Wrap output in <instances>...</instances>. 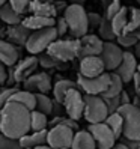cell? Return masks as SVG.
<instances>
[{
    "mask_svg": "<svg viewBox=\"0 0 140 149\" xmlns=\"http://www.w3.org/2000/svg\"><path fill=\"white\" fill-rule=\"evenodd\" d=\"M23 89L29 91L32 93H45L48 95L53 91V83H51V77L48 72L41 71V72H35L30 75L27 80L23 83Z\"/></svg>",
    "mask_w": 140,
    "mask_h": 149,
    "instance_id": "cell-11",
    "label": "cell"
},
{
    "mask_svg": "<svg viewBox=\"0 0 140 149\" xmlns=\"http://www.w3.org/2000/svg\"><path fill=\"white\" fill-rule=\"evenodd\" d=\"M32 0H9V5L12 6V9L17 11L20 15H24L29 11V5Z\"/></svg>",
    "mask_w": 140,
    "mask_h": 149,
    "instance_id": "cell-36",
    "label": "cell"
},
{
    "mask_svg": "<svg viewBox=\"0 0 140 149\" xmlns=\"http://www.w3.org/2000/svg\"><path fill=\"white\" fill-rule=\"evenodd\" d=\"M78 74L83 77H100L106 71V66H104V62L100 56H91V57H83L80 59V66H78Z\"/></svg>",
    "mask_w": 140,
    "mask_h": 149,
    "instance_id": "cell-15",
    "label": "cell"
},
{
    "mask_svg": "<svg viewBox=\"0 0 140 149\" xmlns=\"http://www.w3.org/2000/svg\"><path fill=\"white\" fill-rule=\"evenodd\" d=\"M20 60V50L6 39H0V62L8 68H12Z\"/></svg>",
    "mask_w": 140,
    "mask_h": 149,
    "instance_id": "cell-17",
    "label": "cell"
},
{
    "mask_svg": "<svg viewBox=\"0 0 140 149\" xmlns=\"http://www.w3.org/2000/svg\"><path fill=\"white\" fill-rule=\"evenodd\" d=\"M98 36L104 41V42H115L116 41V35L111 29V24L109 20L104 18V21L101 23V26L98 27Z\"/></svg>",
    "mask_w": 140,
    "mask_h": 149,
    "instance_id": "cell-33",
    "label": "cell"
},
{
    "mask_svg": "<svg viewBox=\"0 0 140 149\" xmlns=\"http://www.w3.org/2000/svg\"><path fill=\"white\" fill-rule=\"evenodd\" d=\"M9 80V68L0 62V84H6Z\"/></svg>",
    "mask_w": 140,
    "mask_h": 149,
    "instance_id": "cell-41",
    "label": "cell"
},
{
    "mask_svg": "<svg viewBox=\"0 0 140 149\" xmlns=\"http://www.w3.org/2000/svg\"><path fill=\"white\" fill-rule=\"evenodd\" d=\"M6 27L8 26L0 20V39H3V38H6Z\"/></svg>",
    "mask_w": 140,
    "mask_h": 149,
    "instance_id": "cell-46",
    "label": "cell"
},
{
    "mask_svg": "<svg viewBox=\"0 0 140 149\" xmlns=\"http://www.w3.org/2000/svg\"><path fill=\"white\" fill-rule=\"evenodd\" d=\"M57 32L53 27H47V29H42V30H36V32H32L30 36L26 42V50L30 56H39L42 53H45L48 50V47L57 39Z\"/></svg>",
    "mask_w": 140,
    "mask_h": 149,
    "instance_id": "cell-4",
    "label": "cell"
},
{
    "mask_svg": "<svg viewBox=\"0 0 140 149\" xmlns=\"http://www.w3.org/2000/svg\"><path fill=\"white\" fill-rule=\"evenodd\" d=\"M30 15H39V17H47V18H57V11L54 3H45L41 0H32L29 5Z\"/></svg>",
    "mask_w": 140,
    "mask_h": 149,
    "instance_id": "cell-20",
    "label": "cell"
},
{
    "mask_svg": "<svg viewBox=\"0 0 140 149\" xmlns=\"http://www.w3.org/2000/svg\"><path fill=\"white\" fill-rule=\"evenodd\" d=\"M0 149H23L18 140L9 139L3 134H0Z\"/></svg>",
    "mask_w": 140,
    "mask_h": 149,
    "instance_id": "cell-37",
    "label": "cell"
},
{
    "mask_svg": "<svg viewBox=\"0 0 140 149\" xmlns=\"http://www.w3.org/2000/svg\"><path fill=\"white\" fill-rule=\"evenodd\" d=\"M137 74H140V63H139V66H137Z\"/></svg>",
    "mask_w": 140,
    "mask_h": 149,
    "instance_id": "cell-55",
    "label": "cell"
},
{
    "mask_svg": "<svg viewBox=\"0 0 140 149\" xmlns=\"http://www.w3.org/2000/svg\"><path fill=\"white\" fill-rule=\"evenodd\" d=\"M32 111L20 102L9 101L0 110V134L20 140L30 133Z\"/></svg>",
    "mask_w": 140,
    "mask_h": 149,
    "instance_id": "cell-1",
    "label": "cell"
},
{
    "mask_svg": "<svg viewBox=\"0 0 140 149\" xmlns=\"http://www.w3.org/2000/svg\"><path fill=\"white\" fill-rule=\"evenodd\" d=\"M56 18H47V17H39V15H27L23 20V26L26 29H29L30 32L42 30L47 27H53Z\"/></svg>",
    "mask_w": 140,
    "mask_h": 149,
    "instance_id": "cell-21",
    "label": "cell"
},
{
    "mask_svg": "<svg viewBox=\"0 0 140 149\" xmlns=\"http://www.w3.org/2000/svg\"><path fill=\"white\" fill-rule=\"evenodd\" d=\"M104 124H106L111 131L113 134L116 136V139H120L122 134H124V119L119 113H113V115H109L107 119L104 120Z\"/></svg>",
    "mask_w": 140,
    "mask_h": 149,
    "instance_id": "cell-29",
    "label": "cell"
},
{
    "mask_svg": "<svg viewBox=\"0 0 140 149\" xmlns=\"http://www.w3.org/2000/svg\"><path fill=\"white\" fill-rule=\"evenodd\" d=\"M120 102H122V106H128V104L133 102V100H131V96L128 95L127 91H124L120 93Z\"/></svg>",
    "mask_w": 140,
    "mask_h": 149,
    "instance_id": "cell-45",
    "label": "cell"
},
{
    "mask_svg": "<svg viewBox=\"0 0 140 149\" xmlns=\"http://www.w3.org/2000/svg\"><path fill=\"white\" fill-rule=\"evenodd\" d=\"M11 101H15V102H20L21 106H24L26 109H29L30 111H33L36 109V95L29 92V91H24V89H18L14 95Z\"/></svg>",
    "mask_w": 140,
    "mask_h": 149,
    "instance_id": "cell-24",
    "label": "cell"
},
{
    "mask_svg": "<svg viewBox=\"0 0 140 149\" xmlns=\"http://www.w3.org/2000/svg\"><path fill=\"white\" fill-rule=\"evenodd\" d=\"M54 6H56V11H57V14L59 12H65V9H66V8L69 6L68 5V2H66V0H54Z\"/></svg>",
    "mask_w": 140,
    "mask_h": 149,
    "instance_id": "cell-42",
    "label": "cell"
},
{
    "mask_svg": "<svg viewBox=\"0 0 140 149\" xmlns=\"http://www.w3.org/2000/svg\"><path fill=\"white\" fill-rule=\"evenodd\" d=\"M120 142L128 149H139V146H140V142H134V140H128V139H120Z\"/></svg>",
    "mask_w": 140,
    "mask_h": 149,
    "instance_id": "cell-44",
    "label": "cell"
},
{
    "mask_svg": "<svg viewBox=\"0 0 140 149\" xmlns=\"http://www.w3.org/2000/svg\"><path fill=\"white\" fill-rule=\"evenodd\" d=\"M38 62H39V66H42L44 69H65V65H66V63H62L59 60H56L54 57H51L47 53L39 54Z\"/></svg>",
    "mask_w": 140,
    "mask_h": 149,
    "instance_id": "cell-32",
    "label": "cell"
},
{
    "mask_svg": "<svg viewBox=\"0 0 140 149\" xmlns=\"http://www.w3.org/2000/svg\"><path fill=\"white\" fill-rule=\"evenodd\" d=\"M30 30L26 29L23 24H15V26H8L6 27V41L14 44L15 47L18 45H26L29 36H30Z\"/></svg>",
    "mask_w": 140,
    "mask_h": 149,
    "instance_id": "cell-18",
    "label": "cell"
},
{
    "mask_svg": "<svg viewBox=\"0 0 140 149\" xmlns=\"http://www.w3.org/2000/svg\"><path fill=\"white\" fill-rule=\"evenodd\" d=\"M62 107L65 109V113H66V116L69 119L77 122V120H80L83 118V113H84V93L78 89V86L68 91V93L63 98Z\"/></svg>",
    "mask_w": 140,
    "mask_h": 149,
    "instance_id": "cell-7",
    "label": "cell"
},
{
    "mask_svg": "<svg viewBox=\"0 0 140 149\" xmlns=\"http://www.w3.org/2000/svg\"><path fill=\"white\" fill-rule=\"evenodd\" d=\"M41 2H45V3H54V0H41Z\"/></svg>",
    "mask_w": 140,
    "mask_h": 149,
    "instance_id": "cell-53",
    "label": "cell"
},
{
    "mask_svg": "<svg viewBox=\"0 0 140 149\" xmlns=\"http://www.w3.org/2000/svg\"><path fill=\"white\" fill-rule=\"evenodd\" d=\"M45 53L50 54L51 57H54L56 60H59V62L68 63L74 59H78V54H80V39L57 38L48 47Z\"/></svg>",
    "mask_w": 140,
    "mask_h": 149,
    "instance_id": "cell-3",
    "label": "cell"
},
{
    "mask_svg": "<svg viewBox=\"0 0 140 149\" xmlns=\"http://www.w3.org/2000/svg\"><path fill=\"white\" fill-rule=\"evenodd\" d=\"M77 86L84 95H102L106 93L110 86V72H104L100 77H83L77 75Z\"/></svg>",
    "mask_w": 140,
    "mask_h": 149,
    "instance_id": "cell-8",
    "label": "cell"
},
{
    "mask_svg": "<svg viewBox=\"0 0 140 149\" xmlns=\"http://www.w3.org/2000/svg\"><path fill=\"white\" fill-rule=\"evenodd\" d=\"M86 130L92 134V137L95 140V143H97L98 149H110V148H113L118 143L116 136L113 134V131L106 124H104V122H102V124L89 125Z\"/></svg>",
    "mask_w": 140,
    "mask_h": 149,
    "instance_id": "cell-10",
    "label": "cell"
},
{
    "mask_svg": "<svg viewBox=\"0 0 140 149\" xmlns=\"http://www.w3.org/2000/svg\"><path fill=\"white\" fill-rule=\"evenodd\" d=\"M87 21H89V29H98L104 21V15L98 12H87Z\"/></svg>",
    "mask_w": 140,
    "mask_h": 149,
    "instance_id": "cell-40",
    "label": "cell"
},
{
    "mask_svg": "<svg viewBox=\"0 0 140 149\" xmlns=\"http://www.w3.org/2000/svg\"><path fill=\"white\" fill-rule=\"evenodd\" d=\"M66 2H68V5H84V2H86V0H66Z\"/></svg>",
    "mask_w": 140,
    "mask_h": 149,
    "instance_id": "cell-48",
    "label": "cell"
},
{
    "mask_svg": "<svg viewBox=\"0 0 140 149\" xmlns=\"http://www.w3.org/2000/svg\"><path fill=\"white\" fill-rule=\"evenodd\" d=\"M54 106L56 101L51 96L45 95V93H36V111H41L44 115H51L54 111Z\"/></svg>",
    "mask_w": 140,
    "mask_h": 149,
    "instance_id": "cell-28",
    "label": "cell"
},
{
    "mask_svg": "<svg viewBox=\"0 0 140 149\" xmlns=\"http://www.w3.org/2000/svg\"><path fill=\"white\" fill-rule=\"evenodd\" d=\"M133 54L136 56V59H137V60H140V41L134 45V51H133Z\"/></svg>",
    "mask_w": 140,
    "mask_h": 149,
    "instance_id": "cell-47",
    "label": "cell"
},
{
    "mask_svg": "<svg viewBox=\"0 0 140 149\" xmlns=\"http://www.w3.org/2000/svg\"><path fill=\"white\" fill-rule=\"evenodd\" d=\"M131 83H133V87H134L136 95H137V96H140V74H137V72H136V75L133 77Z\"/></svg>",
    "mask_w": 140,
    "mask_h": 149,
    "instance_id": "cell-43",
    "label": "cell"
},
{
    "mask_svg": "<svg viewBox=\"0 0 140 149\" xmlns=\"http://www.w3.org/2000/svg\"><path fill=\"white\" fill-rule=\"evenodd\" d=\"M71 149H97V143L87 130H80L75 131Z\"/></svg>",
    "mask_w": 140,
    "mask_h": 149,
    "instance_id": "cell-22",
    "label": "cell"
},
{
    "mask_svg": "<svg viewBox=\"0 0 140 149\" xmlns=\"http://www.w3.org/2000/svg\"><path fill=\"white\" fill-rule=\"evenodd\" d=\"M137 66H139V60L136 59V56L133 53H130V51H125L124 59H122L120 65L116 68L115 72L122 78V81H124L125 84H128V83H131L133 77L136 75Z\"/></svg>",
    "mask_w": 140,
    "mask_h": 149,
    "instance_id": "cell-16",
    "label": "cell"
},
{
    "mask_svg": "<svg viewBox=\"0 0 140 149\" xmlns=\"http://www.w3.org/2000/svg\"><path fill=\"white\" fill-rule=\"evenodd\" d=\"M63 18L68 24L69 35L74 39H80L89 33V21H87V12L81 5H69L65 12Z\"/></svg>",
    "mask_w": 140,
    "mask_h": 149,
    "instance_id": "cell-2",
    "label": "cell"
},
{
    "mask_svg": "<svg viewBox=\"0 0 140 149\" xmlns=\"http://www.w3.org/2000/svg\"><path fill=\"white\" fill-rule=\"evenodd\" d=\"M139 149H140V146H139Z\"/></svg>",
    "mask_w": 140,
    "mask_h": 149,
    "instance_id": "cell-57",
    "label": "cell"
},
{
    "mask_svg": "<svg viewBox=\"0 0 140 149\" xmlns=\"http://www.w3.org/2000/svg\"><path fill=\"white\" fill-rule=\"evenodd\" d=\"M109 2H111V0H102V5H107Z\"/></svg>",
    "mask_w": 140,
    "mask_h": 149,
    "instance_id": "cell-54",
    "label": "cell"
},
{
    "mask_svg": "<svg viewBox=\"0 0 140 149\" xmlns=\"http://www.w3.org/2000/svg\"><path fill=\"white\" fill-rule=\"evenodd\" d=\"M136 2H137V3H139V5H140V0H136Z\"/></svg>",
    "mask_w": 140,
    "mask_h": 149,
    "instance_id": "cell-56",
    "label": "cell"
},
{
    "mask_svg": "<svg viewBox=\"0 0 140 149\" xmlns=\"http://www.w3.org/2000/svg\"><path fill=\"white\" fill-rule=\"evenodd\" d=\"M118 113L124 119V134H122V137L140 142V107L128 104V106H122Z\"/></svg>",
    "mask_w": 140,
    "mask_h": 149,
    "instance_id": "cell-5",
    "label": "cell"
},
{
    "mask_svg": "<svg viewBox=\"0 0 140 149\" xmlns=\"http://www.w3.org/2000/svg\"><path fill=\"white\" fill-rule=\"evenodd\" d=\"M0 20H2L6 26H15V24H21L24 17L20 15L17 11L12 9V6L8 2L5 6L0 8Z\"/></svg>",
    "mask_w": 140,
    "mask_h": 149,
    "instance_id": "cell-25",
    "label": "cell"
},
{
    "mask_svg": "<svg viewBox=\"0 0 140 149\" xmlns=\"http://www.w3.org/2000/svg\"><path fill=\"white\" fill-rule=\"evenodd\" d=\"M127 23H128V8L124 6V8H122V9L111 18V21H110L111 29H113V32H115L116 38L119 36V35H122V33L125 32Z\"/></svg>",
    "mask_w": 140,
    "mask_h": 149,
    "instance_id": "cell-26",
    "label": "cell"
},
{
    "mask_svg": "<svg viewBox=\"0 0 140 149\" xmlns=\"http://www.w3.org/2000/svg\"><path fill=\"white\" fill-rule=\"evenodd\" d=\"M36 149H53V148H51L48 143H45V145H41V146H38Z\"/></svg>",
    "mask_w": 140,
    "mask_h": 149,
    "instance_id": "cell-50",
    "label": "cell"
},
{
    "mask_svg": "<svg viewBox=\"0 0 140 149\" xmlns=\"http://www.w3.org/2000/svg\"><path fill=\"white\" fill-rule=\"evenodd\" d=\"M72 87H77V81H71V80H66V78H62V80H57L53 84V91H51V95H53V100L62 106L65 95L68 93L69 89Z\"/></svg>",
    "mask_w": 140,
    "mask_h": 149,
    "instance_id": "cell-23",
    "label": "cell"
},
{
    "mask_svg": "<svg viewBox=\"0 0 140 149\" xmlns=\"http://www.w3.org/2000/svg\"><path fill=\"white\" fill-rule=\"evenodd\" d=\"M124 53L125 51L122 50L116 42H104V48L101 53V59L104 62V66H106L107 72H115L116 68L120 65L122 59H124Z\"/></svg>",
    "mask_w": 140,
    "mask_h": 149,
    "instance_id": "cell-12",
    "label": "cell"
},
{
    "mask_svg": "<svg viewBox=\"0 0 140 149\" xmlns=\"http://www.w3.org/2000/svg\"><path fill=\"white\" fill-rule=\"evenodd\" d=\"M38 66H39L38 56H27V57L18 60V63L15 66H12V75H14L15 84L24 83L30 75H33L36 72Z\"/></svg>",
    "mask_w": 140,
    "mask_h": 149,
    "instance_id": "cell-13",
    "label": "cell"
},
{
    "mask_svg": "<svg viewBox=\"0 0 140 149\" xmlns=\"http://www.w3.org/2000/svg\"><path fill=\"white\" fill-rule=\"evenodd\" d=\"M134 36L137 38V41H140V27H139V29L134 32Z\"/></svg>",
    "mask_w": 140,
    "mask_h": 149,
    "instance_id": "cell-51",
    "label": "cell"
},
{
    "mask_svg": "<svg viewBox=\"0 0 140 149\" xmlns=\"http://www.w3.org/2000/svg\"><path fill=\"white\" fill-rule=\"evenodd\" d=\"M75 131L66 125H54L48 130L47 143L53 149H71Z\"/></svg>",
    "mask_w": 140,
    "mask_h": 149,
    "instance_id": "cell-9",
    "label": "cell"
},
{
    "mask_svg": "<svg viewBox=\"0 0 140 149\" xmlns=\"http://www.w3.org/2000/svg\"><path fill=\"white\" fill-rule=\"evenodd\" d=\"M50 125L48 116L41 111L33 110L32 111V119H30V131H45Z\"/></svg>",
    "mask_w": 140,
    "mask_h": 149,
    "instance_id": "cell-30",
    "label": "cell"
},
{
    "mask_svg": "<svg viewBox=\"0 0 140 149\" xmlns=\"http://www.w3.org/2000/svg\"><path fill=\"white\" fill-rule=\"evenodd\" d=\"M47 134H48V130H45V131H30L29 134L21 137L18 142H20L23 149H36L38 146L47 143Z\"/></svg>",
    "mask_w": 140,
    "mask_h": 149,
    "instance_id": "cell-19",
    "label": "cell"
},
{
    "mask_svg": "<svg viewBox=\"0 0 140 149\" xmlns=\"http://www.w3.org/2000/svg\"><path fill=\"white\" fill-rule=\"evenodd\" d=\"M140 27V8H128V23L124 33H134Z\"/></svg>",
    "mask_w": 140,
    "mask_h": 149,
    "instance_id": "cell-31",
    "label": "cell"
},
{
    "mask_svg": "<svg viewBox=\"0 0 140 149\" xmlns=\"http://www.w3.org/2000/svg\"><path fill=\"white\" fill-rule=\"evenodd\" d=\"M54 29L57 32V36L59 38H63L66 33H69V29H68V24L63 18V15L62 17H57L56 21H54Z\"/></svg>",
    "mask_w": 140,
    "mask_h": 149,
    "instance_id": "cell-39",
    "label": "cell"
},
{
    "mask_svg": "<svg viewBox=\"0 0 140 149\" xmlns=\"http://www.w3.org/2000/svg\"><path fill=\"white\" fill-rule=\"evenodd\" d=\"M106 106L109 109V113L113 115V113H118L119 109L122 107V102H120V95L119 96H115V98H102Z\"/></svg>",
    "mask_w": 140,
    "mask_h": 149,
    "instance_id": "cell-38",
    "label": "cell"
},
{
    "mask_svg": "<svg viewBox=\"0 0 140 149\" xmlns=\"http://www.w3.org/2000/svg\"><path fill=\"white\" fill-rule=\"evenodd\" d=\"M110 149H128V148H127L124 143H122V142H118L115 146H113V148H110Z\"/></svg>",
    "mask_w": 140,
    "mask_h": 149,
    "instance_id": "cell-49",
    "label": "cell"
},
{
    "mask_svg": "<svg viewBox=\"0 0 140 149\" xmlns=\"http://www.w3.org/2000/svg\"><path fill=\"white\" fill-rule=\"evenodd\" d=\"M122 3H120V0H111V2H109L106 5V11H104V18L111 21V18L115 17L120 9H122Z\"/></svg>",
    "mask_w": 140,
    "mask_h": 149,
    "instance_id": "cell-35",
    "label": "cell"
},
{
    "mask_svg": "<svg viewBox=\"0 0 140 149\" xmlns=\"http://www.w3.org/2000/svg\"><path fill=\"white\" fill-rule=\"evenodd\" d=\"M124 81L122 78L116 74V72H110V86L106 93H102V98H115V96H119L122 92H124Z\"/></svg>",
    "mask_w": 140,
    "mask_h": 149,
    "instance_id": "cell-27",
    "label": "cell"
},
{
    "mask_svg": "<svg viewBox=\"0 0 140 149\" xmlns=\"http://www.w3.org/2000/svg\"><path fill=\"white\" fill-rule=\"evenodd\" d=\"M137 38L134 36V33H122L116 38V44L120 48H134L137 44Z\"/></svg>",
    "mask_w": 140,
    "mask_h": 149,
    "instance_id": "cell-34",
    "label": "cell"
},
{
    "mask_svg": "<svg viewBox=\"0 0 140 149\" xmlns=\"http://www.w3.org/2000/svg\"><path fill=\"white\" fill-rule=\"evenodd\" d=\"M110 115L109 109L100 95H84V113L83 118L89 122V125L102 124Z\"/></svg>",
    "mask_w": 140,
    "mask_h": 149,
    "instance_id": "cell-6",
    "label": "cell"
},
{
    "mask_svg": "<svg viewBox=\"0 0 140 149\" xmlns=\"http://www.w3.org/2000/svg\"><path fill=\"white\" fill-rule=\"evenodd\" d=\"M104 48V41L93 33H87L80 38V54L78 59L91 57V56H101Z\"/></svg>",
    "mask_w": 140,
    "mask_h": 149,
    "instance_id": "cell-14",
    "label": "cell"
},
{
    "mask_svg": "<svg viewBox=\"0 0 140 149\" xmlns=\"http://www.w3.org/2000/svg\"><path fill=\"white\" fill-rule=\"evenodd\" d=\"M8 2H9V0H0V8H2V6H5Z\"/></svg>",
    "mask_w": 140,
    "mask_h": 149,
    "instance_id": "cell-52",
    "label": "cell"
}]
</instances>
